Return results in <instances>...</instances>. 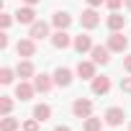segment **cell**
Returning a JSON list of instances; mask_svg holds the SVG:
<instances>
[{
  "instance_id": "6da1fadb",
  "label": "cell",
  "mask_w": 131,
  "mask_h": 131,
  "mask_svg": "<svg viewBox=\"0 0 131 131\" xmlns=\"http://www.w3.org/2000/svg\"><path fill=\"white\" fill-rule=\"evenodd\" d=\"M126 46H128V39H126L123 34L113 31V34L108 36V49H111V51H126Z\"/></svg>"
},
{
  "instance_id": "7a4b0ae2",
  "label": "cell",
  "mask_w": 131,
  "mask_h": 131,
  "mask_svg": "<svg viewBox=\"0 0 131 131\" xmlns=\"http://www.w3.org/2000/svg\"><path fill=\"white\" fill-rule=\"evenodd\" d=\"M72 113H75L77 118H88V116L93 113V103L85 100V98H77V100L72 103Z\"/></svg>"
},
{
  "instance_id": "3957f363",
  "label": "cell",
  "mask_w": 131,
  "mask_h": 131,
  "mask_svg": "<svg viewBox=\"0 0 131 131\" xmlns=\"http://www.w3.org/2000/svg\"><path fill=\"white\" fill-rule=\"evenodd\" d=\"M72 46H75V51H80V54H85V51H93V39L88 36V34H80V36H75V41H72Z\"/></svg>"
},
{
  "instance_id": "277c9868",
  "label": "cell",
  "mask_w": 131,
  "mask_h": 131,
  "mask_svg": "<svg viewBox=\"0 0 131 131\" xmlns=\"http://www.w3.org/2000/svg\"><path fill=\"white\" fill-rule=\"evenodd\" d=\"M123 118H126V113H123V108H118V105H113V108L105 111V123H111V126H121Z\"/></svg>"
},
{
  "instance_id": "5b68a950",
  "label": "cell",
  "mask_w": 131,
  "mask_h": 131,
  "mask_svg": "<svg viewBox=\"0 0 131 131\" xmlns=\"http://www.w3.org/2000/svg\"><path fill=\"white\" fill-rule=\"evenodd\" d=\"M28 36H31L34 41H39V39H46V36H49V23H44V21H36V23H31V31H28Z\"/></svg>"
},
{
  "instance_id": "8992f818",
  "label": "cell",
  "mask_w": 131,
  "mask_h": 131,
  "mask_svg": "<svg viewBox=\"0 0 131 131\" xmlns=\"http://www.w3.org/2000/svg\"><path fill=\"white\" fill-rule=\"evenodd\" d=\"M16 51H18V57H34V54H36L34 39H21V41L16 44Z\"/></svg>"
},
{
  "instance_id": "52a82bcc",
  "label": "cell",
  "mask_w": 131,
  "mask_h": 131,
  "mask_svg": "<svg viewBox=\"0 0 131 131\" xmlns=\"http://www.w3.org/2000/svg\"><path fill=\"white\" fill-rule=\"evenodd\" d=\"M51 23H54L59 31H67V28H70V23H72V16H70L67 10H57V13H54V18H51Z\"/></svg>"
},
{
  "instance_id": "ba28073f",
  "label": "cell",
  "mask_w": 131,
  "mask_h": 131,
  "mask_svg": "<svg viewBox=\"0 0 131 131\" xmlns=\"http://www.w3.org/2000/svg\"><path fill=\"white\" fill-rule=\"evenodd\" d=\"M16 21H18V23H36V10H34L31 5L18 8V10H16Z\"/></svg>"
},
{
  "instance_id": "9c48e42d",
  "label": "cell",
  "mask_w": 131,
  "mask_h": 131,
  "mask_svg": "<svg viewBox=\"0 0 131 131\" xmlns=\"http://www.w3.org/2000/svg\"><path fill=\"white\" fill-rule=\"evenodd\" d=\"M90 54H93V62L95 64H108L111 62V49L108 46H93Z\"/></svg>"
},
{
  "instance_id": "30bf717a",
  "label": "cell",
  "mask_w": 131,
  "mask_h": 131,
  "mask_svg": "<svg viewBox=\"0 0 131 131\" xmlns=\"http://www.w3.org/2000/svg\"><path fill=\"white\" fill-rule=\"evenodd\" d=\"M54 82H57L59 88H67V85L72 82V72H70L67 67H57V70H54Z\"/></svg>"
},
{
  "instance_id": "8fae6325",
  "label": "cell",
  "mask_w": 131,
  "mask_h": 131,
  "mask_svg": "<svg viewBox=\"0 0 131 131\" xmlns=\"http://www.w3.org/2000/svg\"><path fill=\"white\" fill-rule=\"evenodd\" d=\"M51 44H54L57 49H67V46L72 44V39H70L67 31H59V28H57V34H51Z\"/></svg>"
},
{
  "instance_id": "7c38bea8",
  "label": "cell",
  "mask_w": 131,
  "mask_h": 131,
  "mask_svg": "<svg viewBox=\"0 0 131 131\" xmlns=\"http://www.w3.org/2000/svg\"><path fill=\"white\" fill-rule=\"evenodd\" d=\"M82 26L85 28H95L98 23H100V18H98V13H95V8H88V10H82Z\"/></svg>"
},
{
  "instance_id": "4fadbf2b",
  "label": "cell",
  "mask_w": 131,
  "mask_h": 131,
  "mask_svg": "<svg viewBox=\"0 0 131 131\" xmlns=\"http://www.w3.org/2000/svg\"><path fill=\"white\" fill-rule=\"evenodd\" d=\"M108 90H111V80L95 75V77H93V93H95V95H105Z\"/></svg>"
},
{
  "instance_id": "5bb4252c",
  "label": "cell",
  "mask_w": 131,
  "mask_h": 131,
  "mask_svg": "<svg viewBox=\"0 0 131 131\" xmlns=\"http://www.w3.org/2000/svg\"><path fill=\"white\" fill-rule=\"evenodd\" d=\"M77 75L82 80H93L95 77V62H80L77 64Z\"/></svg>"
},
{
  "instance_id": "9a60e30c",
  "label": "cell",
  "mask_w": 131,
  "mask_h": 131,
  "mask_svg": "<svg viewBox=\"0 0 131 131\" xmlns=\"http://www.w3.org/2000/svg\"><path fill=\"white\" fill-rule=\"evenodd\" d=\"M34 85H28V82H18L16 85V98H21V100H31L34 98Z\"/></svg>"
},
{
  "instance_id": "2e32d148",
  "label": "cell",
  "mask_w": 131,
  "mask_h": 131,
  "mask_svg": "<svg viewBox=\"0 0 131 131\" xmlns=\"http://www.w3.org/2000/svg\"><path fill=\"white\" fill-rule=\"evenodd\" d=\"M123 23H126V16H121L118 10H113V13L108 16V28H111V31H121Z\"/></svg>"
},
{
  "instance_id": "e0dca14e",
  "label": "cell",
  "mask_w": 131,
  "mask_h": 131,
  "mask_svg": "<svg viewBox=\"0 0 131 131\" xmlns=\"http://www.w3.org/2000/svg\"><path fill=\"white\" fill-rule=\"evenodd\" d=\"M34 88H36L39 93H49V90H51V77H49V75H36V77H34Z\"/></svg>"
},
{
  "instance_id": "ac0fdd59",
  "label": "cell",
  "mask_w": 131,
  "mask_h": 131,
  "mask_svg": "<svg viewBox=\"0 0 131 131\" xmlns=\"http://www.w3.org/2000/svg\"><path fill=\"white\" fill-rule=\"evenodd\" d=\"M16 72H18L21 80H28V77H34V64H31V62H18Z\"/></svg>"
},
{
  "instance_id": "d6986e66",
  "label": "cell",
  "mask_w": 131,
  "mask_h": 131,
  "mask_svg": "<svg viewBox=\"0 0 131 131\" xmlns=\"http://www.w3.org/2000/svg\"><path fill=\"white\" fill-rule=\"evenodd\" d=\"M49 116H51V108H49L46 103H39V105L34 108V118H36V121H46Z\"/></svg>"
},
{
  "instance_id": "ffe728a7",
  "label": "cell",
  "mask_w": 131,
  "mask_h": 131,
  "mask_svg": "<svg viewBox=\"0 0 131 131\" xmlns=\"http://www.w3.org/2000/svg\"><path fill=\"white\" fill-rule=\"evenodd\" d=\"M100 126H103V118H93V116H88L85 118V131H100Z\"/></svg>"
},
{
  "instance_id": "44dd1931",
  "label": "cell",
  "mask_w": 131,
  "mask_h": 131,
  "mask_svg": "<svg viewBox=\"0 0 131 131\" xmlns=\"http://www.w3.org/2000/svg\"><path fill=\"white\" fill-rule=\"evenodd\" d=\"M16 128H18V121L10 118V116H5L3 123H0V131H16Z\"/></svg>"
},
{
  "instance_id": "7402d4cb",
  "label": "cell",
  "mask_w": 131,
  "mask_h": 131,
  "mask_svg": "<svg viewBox=\"0 0 131 131\" xmlns=\"http://www.w3.org/2000/svg\"><path fill=\"white\" fill-rule=\"evenodd\" d=\"M0 82H3V85L13 82V70H10V67H3V70H0Z\"/></svg>"
},
{
  "instance_id": "603a6c76",
  "label": "cell",
  "mask_w": 131,
  "mask_h": 131,
  "mask_svg": "<svg viewBox=\"0 0 131 131\" xmlns=\"http://www.w3.org/2000/svg\"><path fill=\"white\" fill-rule=\"evenodd\" d=\"M10 108H13V100H10V98H3V100H0V113H3V116H8Z\"/></svg>"
},
{
  "instance_id": "cb8c5ba5",
  "label": "cell",
  "mask_w": 131,
  "mask_h": 131,
  "mask_svg": "<svg viewBox=\"0 0 131 131\" xmlns=\"http://www.w3.org/2000/svg\"><path fill=\"white\" fill-rule=\"evenodd\" d=\"M39 123H41V121L31 118V121H26V123H23V131H39Z\"/></svg>"
},
{
  "instance_id": "d4e9b609",
  "label": "cell",
  "mask_w": 131,
  "mask_h": 131,
  "mask_svg": "<svg viewBox=\"0 0 131 131\" xmlns=\"http://www.w3.org/2000/svg\"><path fill=\"white\" fill-rule=\"evenodd\" d=\"M123 3H126V0H105V5H108L111 10H118V8H121Z\"/></svg>"
},
{
  "instance_id": "484cf974",
  "label": "cell",
  "mask_w": 131,
  "mask_h": 131,
  "mask_svg": "<svg viewBox=\"0 0 131 131\" xmlns=\"http://www.w3.org/2000/svg\"><path fill=\"white\" fill-rule=\"evenodd\" d=\"M121 90L123 93H131V77H123L121 80Z\"/></svg>"
},
{
  "instance_id": "4316f807",
  "label": "cell",
  "mask_w": 131,
  "mask_h": 131,
  "mask_svg": "<svg viewBox=\"0 0 131 131\" xmlns=\"http://www.w3.org/2000/svg\"><path fill=\"white\" fill-rule=\"evenodd\" d=\"M0 26H3V28H8V26H10V16H8V13L0 16Z\"/></svg>"
},
{
  "instance_id": "83f0119b",
  "label": "cell",
  "mask_w": 131,
  "mask_h": 131,
  "mask_svg": "<svg viewBox=\"0 0 131 131\" xmlns=\"http://www.w3.org/2000/svg\"><path fill=\"white\" fill-rule=\"evenodd\" d=\"M0 49H8V34H0Z\"/></svg>"
},
{
  "instance_id": "f1b7e54d",
  "label": "cell",
  "mask_w": 131,
  "mask_h": 131,
  "mask_svg": "<svg viewBox=\"0 0 131 131\" xmlns=\"http://www.w3.org/2000/svg\"><path fill=\"white\" fill-rule=\"evenodd\" d=\"M123 70H126V72H131V54L123 59Z\"/></svg>"
},
{
  "instance_id": "f546056e",
  "label": "cell",
  "mask_w": 131,
  "mask_h": 131,
  "mask_svg": "<svg viewBox=\"0 0 131 131\" xmlns=\"http://www.w3.org/2000/svg\"><path fill=\"white\" fill-rule=\"evenodd\" d=\"M88 3H90V5L95 8V5H103V3H105V0H88Z\"/></svg>"
},
{
  "instance_id": "4dcf8cb0",
  "label": "cell",
  "mask_w": 131,
  "mask_h": 131,
  "mask_svg": "<svg viewBox=\"0 0 131 131\" xmlns=\"http://www.w3.org/2000/svg\"><path fill=\"white\" fill-rule=\"evenodd\" d=\"M54 131H70V126H57Z\"/></svg>"
},
{
  "instance_id": "1f68e13d",
  "label": "cell",
  "mask_w": 131,
  "mask_h": 131,
  "mask_svg": "<svg viewBox=\"0 0 131 131\" xmlns=\"http://www.w3.org/2000/svg\"><path fill=\"white\" fill-rule=\"evenodd\" d=\"M23 3H26V5H36V3H39V0H23Z\"/></svg>"
},
{
  "instance_id": "d6a6232c",
  "label": "cell",
  "mask_w": 131,
  "mask_h": 131,
  "mask_svg": "<svg viewBox=\"0 0 131 131\" xmlns=\"http://www.w3.org/2000/svg\"><path fill=\"white\" fill-rule=\"evenodd\" d=\"M126 8H128V10H131V0H126Z\"/></svg>"
}]
</instances>
